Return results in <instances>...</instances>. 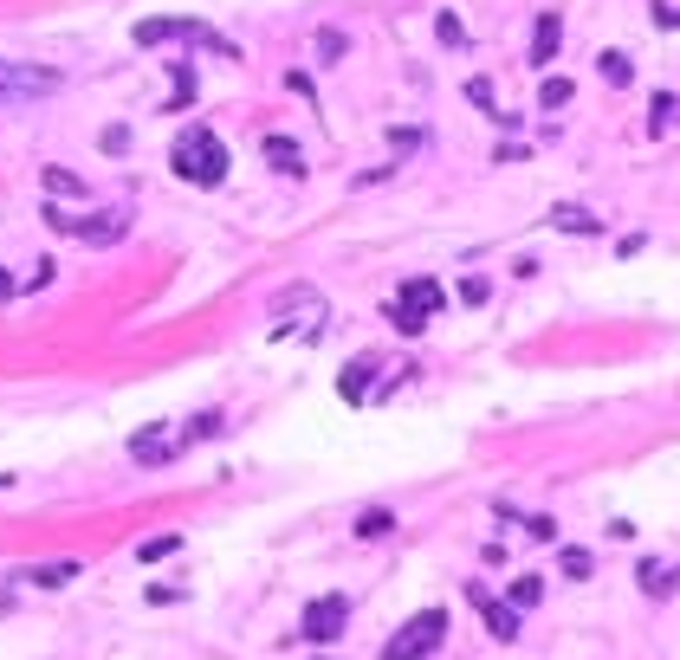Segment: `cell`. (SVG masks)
Masks as SVG:
<instances>
[{
  "mask_svg": "<svg viewBox=\"0 0 680 660\" xmlns=\"http://www.w3.org/2000/svg\"><path fill=\"white\" fill-rule=\"evenodd\" d=\"M169 169L182 175V182H195V188H221V182H227V143L208 130V123H195V130L175 136Z\"/></svg>",
  "mask_w": 680,
  "mask_h": 660,
  "instance_id": "cell-1",
  "label": "cell"
},
{
  "mask_svg": "<svg viewBox=\"0 0 680 660\" xmlns=\"http://www.w3.org/2000/svg\"><path fill=\"white\" fill-rule=\"evenodd\" d=\"M441 305H447V292H441V279H428V272H415V279H402V292L389 298V311L383 318L402 330V337H421L434 318H441Z\"/></svg>",
  "mask_w": 680,
  "mask_h": 660,
  "instance_id": "cell-2",
  "label": "cell"
},
{
  "mask_svg": "<svg viewBox=\"0 0 680 660\" xmlns=\"http://www.w3.org/2000/svg\"><path fill=\"white\" fill-rule=\"evenodd\" d=\"M408 363H383V356H357V363L337 376V389H344V402H376V395H389V382H402Z\"/></svg>",
  "mask_w": 680,
  "mask_h": 660,
  "instance_id": "cell-3",
  "label": "cell"
},
{
  "mask_svg": "<svg viewBox=\"0 0 680 660\" xmlns=\"http://www.w3.org/2000/svg\"><path fill=\"white\" fill-rule=\"evenodd\" d=\"M447 641V609H421L415 622H402V635H389L383 660H428Z\"/></svg>",
  "mask_w": 680,
  "mask_h": 660,
  "instance_id": "cell-4",
  "label": "cell"
},
{
  "mask_svg": "<svg viewBox=\"0 0 680 660\" xmlns=\"http://www.w3.org/2000/svg\"><path fill=\"white\" fill-rule=\"evenodd\" d=\"M188 447H195V434H188V428H169V421L130 434V460H136V466H169V460H182Z\"/></svg>",
  "mask_w": 680,
  "mask_h": 660,
  "instance_id": "cell-5",
  "label": "cell"
},
{
  "mask_svg": "<svg viewBox=\"0 0 680 660\" xmlns=\"http://www.w3.org/2000/svg\"><path fill=\"white\" fill-rule=\"evenodd\" d=\"M52 91H59V72L0 59V104H33V98H52Z\"/></svg>",
  "mask_w": 680,
  "mask_h": 660,
  "instance_id": "cell-6",
  "label": "cell"
},
{
  "mask_svg": "<svg viewBox=\"0 0 680 660\" xmlns=\"http://www.w3.org/2000/svg\"><path fill=\"white\" fill-rule=\"evenodd\" d=\"M162 39H195V46L221 52V59H234V46H227L221 33H208L201 20H136V46H162Z\"/></svg>",
  "mask_w": 680,
  "mask_h": 660,
  "instance_id": "cell-7",
  "label": "cell"
},
{
  "mask_svg": "<svg viewBox=\"0 0 680 660\" xmlns=\"http://www.w3.org/2000/svg\"><path fill=\"white\" fill-rule=\"evenodd\" d=\"M46 227H59V233H78V240H91V246H111V240H124V227H130V220L117 214V208H104L98 220H85V214H65V208H46Z\"/></svg>",
  "mask_w": 680,
  "mask_h": 660,
  "instance_id": "cell-8",
  "label": "cell"
},
{
  "mask_svg": "<svg viewBox=\"0 0 680 660\" xmlns=\"http://www.w3.org/2000/svg\"><path fill=\"white\" fill-rule=\"evenodd\" d=\"M344 622H350V602L344 596H318L305 609V622H298V635H305V641H337V635H344Z\"/></svg>",
  "mask_w": 680,
  "mask_h": 660,
  "instance_id": "cell-9",
  "label": "cell"
},
{
  "mask_svg": "<svg viewBox=\"0 0 680 660\" xmlns=\"http://www.w3.org/2000/svg\"><path fill=\"white\" fill-rule=\"evenodd\" d=\"M467 596H473V609L486 615V628H493V641H519V609L512 602H493L480 583H467Z\"/></svg>",
  "mask_w": 680,
  "mask_h": 660,
  "instance_id": "cell-10",
  "label": "cell"
},
{
  "mask_svg": "<svg viewBox=\"0 0 680 660\" xmlns=\"http://www.w3.org/2000/svg\"><path fill=\"white\" fill-rule=\"evenodd\" d=\"M266 162H272L279 175H305V156H298L292 136H266Z\"/></svg>",
  "mask_w": 680,
  "mask_h": 660,
  "instance_id": "cell-11",
  "label": "cell"
},
{
  "mask_svg": "<svg viewBox=\"0 0 680 660\" xmlns=\"http://www.w3.org/2000/svg\"><path fill=\"white\" fill-rule=\"evenodd\" d=\"M557 33H564V26H557V13H538V33H532V65H551V59H557Z\"/></svg>",
  "mask_w": 680,
  "mask_h": 660,
  "instance_id": "cell-12",
  "label": "cell"
},
{
  "mask_svg": "<svg viewBox=\"0 0 680 660\" xmlns=\"http://www.w3.org/2000/svg\"><path fill=\"white\" fill-rule=\"evenodd\" d=\"M20 576H26V583H39V589H65L78 576V563L65 557V563H39V570H20Z\"/></svg>",
  "mask_w": 680,
  "mask_h": 660,
  "instance_id": "cell-13",
  "label": "cell"
},
{
  "mask_svg": "<svg viewBox=\"0 0 680 660\" xmlns=\"http://www.w3.org/2000/svg\"><path fill=\"white\" fill-rule=\"evenodd\" d=\"M642 589H648V596H674L680 570H674V563H642Z\"/></svg>",
  "mask_w": 680,
  "mask_h": 660,
  "instance_id": "cell-14",
  "label": "cell"
},
{
  "mask_svg": "<svg viewBox=\"0 0 680 660\" xmlns=\"http://www.w3.org/2000/svg\"><path fill=\"white\" fill-rule=\"evenodd\" d=\"M674 123H680V98H674V91H655V104H648V130H674Z\"/></svg>",
  "mask_w": 680,
  "mask_h": 660,
  "instance_id": "cell-15",
  "label": "cell"
},
{
  "mask_svg": "<svg viewBox=\"0 0 680 660\" xmlns=\"http://www.w3.org/2000/svg\"><path fill=\"white\" fill-rule=\"evenodd\" d=\"M551 227H564V233H603V220L583 214V208H551Z\"/></svg>",
  "mask_w": 680,
  "mask_h": 660,
  "instance_id": "cell-16",
  "label": "cell"
},
{
  "mask_svg": "<svg viewBox=\"0 0 680 660\" xmlns=\"http://www.w3.org/2000/svg\"><path fill=\"white\" fill-rule=\"evenodd\" d=\"M596 72H603V85H629L635 65H629V52H603V65H596Z\"/></svg>",
  "mask_w": 680,
  "mask_h": 660,
  "instance_id": "cell-17",
  "label": "cell"
},
{
  "mask_svg": "<svg viewBox=\"0 0 680 660\" xmlns=\"http://www.w3.org/2000/svg\"><path fill=\"white\" fill-rule=\"evenodd\" d=\"M389 531H396V512H383V505L357 518V538H389Z\"/></svg>",
  "mask_w": 680,
  "mask_h": 660,
  "instance_id": "cell-18",
  "label": "cell"
},
{
  "mask_svg": "<svg viewBox=\"0 0 680 660\" xmlns=\"http://www.w3.org/2000/svg\"><path fill=\"white\" fill-rule=\"evenodd\" d=\"M557 563H564V576H577V583L596 570V557H590V550H577V544H564V550H557Z\"/></svg>",
  "mask_w": 680,
  "mask_h": 660,
  "instance_id": "cell-19",
  "label": "cell"
},
{
  "mask_svg": "<svg viewBox=\"0 0 680 660\" xmlns=\"http://www.w3.org/2000/svg\"><path fill=\"white\" fill-rule=\"evenodd\" d=\"M175 544H182V538H175V531H162V538H143V544H136V557H143V563H162V557H175Z\"/></svg>",
  "mask_w": 680,
  "mask_h": 660,
  "instance_id": "cell-20",
  "label": "cell"
},
{
  "mask_svg": "<svg viewBox=\"0 0 680 660\" xmlns=\"http://www.w3.org/2000/svg\"><path fill=\"white\" fill-rule=\"evenodd\" d=\"M544 596V583H538V570L532 576H519V583H512V609H532V602Z\"/></svg>",
  "mask_w": 680,
  "mask_h": 660,
  "instance_id": "cell-21",
  "label": "cell"
},
{
  "mask_svg": "<svg viewBox=\"0 0 680 660\" xmlns=\"http://www.w3.org/2000/svg\"><path fill=\"white\" fill-rule=\"evenodd\" d=\"M538 104H544V110H564V104H570V78H544Z\"/></svg>",
  "mask_w": 680,
  "mask_h": 660,
  "instance_id": "cell-22",
  "label": "cell"
},
{
  "mask_svg": "<svg viewBox=\"0 0 680 660\" xmlns=\"http://www.w3.org/2000/svg\"><path fill=\"white\" fill-rule=\"evenodd\" d=\"M519 531H532L538 544H557V525H551V518H544V512H538V518H519Z\"/></svg>",
  "mask_w": 680,
  "mask_h": 660,
  "instance_id": "cell-23",
  "label": "cell"
},
{
  "mask_svg": "<svg viewBox=\"0 0 680 660\" xmlns=\"http://www.w3.org/2000/svg\"><path fill=\"white\" fill-rule=\"evenodd\" d=\"M46 188H52V195H78L85 182H78V175H65V169H46Z\"/></svg>",
  "mask_w": 680,
  "mask_h": 660,
  "instance_id": "cell-24",
  "label": "cell"
},
{
  "mask_svg": "<svg viewBox=\"0 0 680 660\" xmlns=\"http://www.w3.org/2000/svg\"><path fill=\"white\" fill-rule=\"evenodd\" d=\"M344 52V33H318V59H337Z\"/></svg>",
  "mask_w": 680,
  "mask_h": 660,
  "instance_id": "cell-25",
  "label": "cell"
},
{
  "mask_svg": "<svg viewBox=\"0 0 680 660\" xmlns=\"http://www.w3.org/2000/svg\"><path fill=\"white\" fill-rule=\"evenodd\" d=\"M467 98L480 104V110H493V85H486V78H473V85H467Z\"/></svg>",
  "mask_w": 680,
  "mask_h": 660,
  "instance_id": "cell-26",
  "label": "cell"
},
{
  "mask_svg": "<svg viewBox=\"0 0 680 660\" xmlns=\"http://www.w3.org/2000/svg\"><path fill=\"white\" fill-rule=\"evenodd\" d=\"M655 26H680V7H674V0H655Z\"/></svg>",
  "mask_w": 680,
  "mask_h": 660,
  "instance_id": "cell-27",
  "label": "cell"
},
{
  "mask_svg": "<svg viewBox=\"0 0 680 660\" xmlns=\"http://www.w3.org/2000/svg\"><path fill=\"white\" fill-rule=\"evenodd\" d=\"M13 292H20V285H13V272H0V298H13Z\"/></svg>",
  "mask_w": 680,
  "mask_h": 660,
  "instance_id": "cell-28",
  "label": "cell"
}]
</instances>
